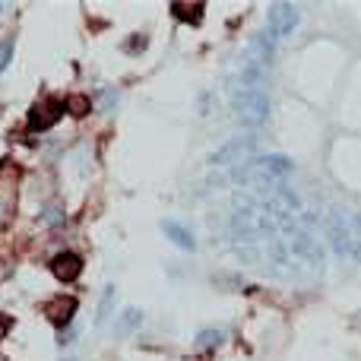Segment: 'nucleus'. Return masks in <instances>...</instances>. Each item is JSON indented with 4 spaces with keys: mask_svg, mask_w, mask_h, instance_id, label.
Here are the masks:
<instances>
[{
    "mask_svg": "<svg viewBox=\"0 0 361 361\" xmlns=\"http://www.w3.org/2000/svg\"><path fill=\"white\" fill-rule=\"evenodd\" d=\"M67 108L64 102H57V98H45V102L38 105V108L32 111V130H45V127H51V124L61 117V111Z\"/></svg>",
    "mask_w": 361,
    "mask_h": 361,
    "instance_id": "nucleus-1",
    "label": "nucleus"
},
{
    "mask_svg": "<svg viewBox=\"0 0 361 361\" xmlns=\"http://www.w3.org/2000/svg\"><path fill=\"white\" fill-rule=\"evenodd\" d=\"M73 311H76V301L73 298H57V301H51V304H48V317H51V323H57V327H64Z\"/></svg>",
    "mask_w": 361,
    "mask_h": 361,
    "instance_id": "nucleus-4",
    "label": "nucleus"
},
{
    "mask_svg": "<svg viewBox=\"0 0 361 361\" xmlns=\"http://www.w3.org/2000/svg\"><path fill=\"white\" fill-rule=\"evenodd\" d=\"M51 270H54L57 279L73 282L76 276H80V270H82V260L76 257V253H61V257H57L54 263H51Z\"/></svg>",
    "mask_w": 361,
    "mask_h": 361,
    "instance_id": "nucleus-3",
    "label": "nucleus"
},
{
    "mask_svg": "<svg viewBox=\"0 0 361 361\" xmlns=\"http://www.w3.org/2000/svg\"><path fill=\"white\" fill-rule=\"evenodd\" d=\"M13 327V321H10L7 314H0V339H3V336H7V330Z\"/></svg>",
    "mask_w": 361,
    "mask_h": 361,
    "instance_id": "nucleus-5",
    "label": "nucleus"
},
{
    "mask_svg": "<svg viewBox=\"0 0 361 361\" xmlns=\"http://www.w3.org/2000/svg\"><path fill=\"white\" fill-rule=\"evenodd\" d=\"M16 175V171H13ZM0 177V225L13 219V200H16V177Z\"/></svg>",
    "mask_w": 361,
    "mask_h": 361,
    "instance_id": "nucleus-2",
    "label": "nucleus"
}]
</instances>
